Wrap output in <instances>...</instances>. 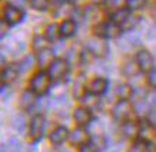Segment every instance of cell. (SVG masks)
Segmentation results:
<instances>
[{"label":"cell","instance_id":"6","mask_svg":"<svg viewBox=\"0 0 156 152\" xmlns=\"http://www.w3.org/2000/svg\"><path fill=\"white\" fill-rule=\"evenodd\" d=\"M87 50L92 53V56L105 57L109 52V48L108 43L105 42L102 38H99V39H90L87 42Z\"/></svg>","mask_w":156,"mask_h":152},{"label":"cell","instance_id":"27","mask_svg":"<svg viewBox=\"0 0 156 152\" xmlns=\"http://www.w3.org/2000/svg\"><path fill=\"white\" fill-rule=\"evenodd\" d=\"M30 6L33 7L34 10H46L49 6V0H30Z\"/></svg>","mask_w":156,"mask_h":152},{"label":"cell","instance_id":"30","mask_svg":"<svg viewBox=\"0 0 156 152\" xmlns=\"http://www.w3.org/2000/svg\"><path fill=\"white\" fill-rule=\"evenodd\" d=\"M106 5L115 10H119L126 6V0H106Z\"/></svg>","mask_w":156,"mask_h":152},{"label":"cell","instance_id":"35","mask_svg":"<svg viewBox=\"0 0 156 152\" xmlns=\"http://www.w3.org/2000/svg\"><path fill=\"white\" fill-rule=\"evenodd\" d=\"M147 122L152 125V126H156V109L151 110L147 114Z\"/></svg>","mask_w":156,"mask_h":152},{"label":"cell","instance_id":"21","mask_svg":"<svg viewBox=\"0 0 156 152\" xmlns=\"http://www.w3.org/2000/svg\"><path fill=\"white\" fill-rule=\"evenodd\" d=\"M129 12L125 9H119V10H115V13L112 14V22L115 23H118L120 27H122V24L126 22V19L129 17Z\"/></svg>","mask_w":156,"mask_h":152},{"label":"cell","instance_id":"13","mask_svg":"<svg viewBox=\"0 0 156 152\" xmlns=\"http://www.w3.org/2000/svg\"><path fill=\"white\" fill-rule=\"evenodd\" d=\"M34 103H36V93H33L30 89L24 90L23 93H22V96H20V100H19L20 108L24 110H29L33 108Z\"/></svg>","mask_w":156,"mask_h":152},{"label":"cell","instance_id":"32","mask_svg":"<svg viewBox=\"0 0 156 152\" xmlns=\"http://www.w3.org/2000/svg\"><path fill=\"white\" fill-rule=\"evenodd\" d=\"M147 83H149V86L151 88H155L156 89V67H153V69H151V71L147 72Z\"/></svg>","mask_w":156,"mask_h":152},{"label":"cell","instance_id":"9","mask_svg":"<svg viewBox=\"0 0 156 152\" xmlns=\"http://www.w3.org/2000/svg\"><path fill=\"white\" fill-rule=\"evenodd\" d=\"M69 139H70V142L73 145H77V147H80L83 143L89 142L90 141V136L89 133L86 132L83 128H76L72 131V133H69Z\"/></svg>","mask_w":156,"mask_h":152},{"label":"cell","instance_id":"17","mask_svg":"<svg viewBox=\"0 0 156 152\" xmlns=\"http://www.w3.org/2000/svg\"><path fill=\"white\" fill-rule=\"evenodd\" d=\"M139 72H140V69H139V65L136 63V60H128V62L123 63L122 73L126 78H135Z\"/></svg>","mask_w":156,"mask_h":152},{"label":"cell","instance_id":"3","mask_svg":"<svg viewBox=\"0 0 156 152\" xmlns=\"http://www.w3.org/2000/svg\"><path fill=\"white\" fill-rule=\"evenodd\" d=\"M44 128H46V119L43 115H36L33 116V119L30 121V125H29V135L33 141H39L42 138L43 132H44Z\"/></svg>","mask_w":156,"mask_h":152},{"label":"cell","instance_id":"40","mask_svg":"<svg viewBox=\"0 0 156 152\" xmlns=\"http://www.w3.org/2000/svg\"><path fill=\"white\" fill-rule=\"evenodd\" d=\"M0 152H7V149H6L5 145H0Z\"/></svg>","mask_w":156,"mask_h":152},{"label":"cell","instance_id":"39","mask_svg":"<svg viewBox=\"0 0 156 152\" xmlns=\"http://www.w3.org/2000/svg\"><path fill=\"white\" fill-rule=\"evenodd\" d=\"M152 103L156 105V92L153 93V95H152Z\"/></svg>","mask_w":156,"mask_h":152},{"label":"cell","instance_id":"7","mask_svg":"<svg viewBox=\"0 0 156 152\" xmlns=\"http://www.w3.org/2000/svg\"><path fill=\"white\" fill-rule=\"evenodd\" d=\"M136 63L139 65V69L143 72H149L151 69H153V56H152L151 52H147V50H139L136 53Z\"/></svg>","mask_w":156,"mask_h":152},{"label":"cell","instance_id":"28","mask_svg":"<svg viewBox=\"0 0 156 152\" xmlns=\"http://www.w3.org/2000/svg\"><path fill=\"white\" fill-rule=\"evenodd\" d=\"M7 147H9L10 152H20L22 151V142H20L17 138H10L9 142H7Z\"/></svg>","mask_w":156,"mask_h":152},{"label":"cell","instance_id":"10","mask_svg":"<svg viewBox=\"0 0 156 152\" xmlns=\"http://www.w3.org/2000/svg\"><path fill=\"white\" fill-rule=\"evenodd\" d=\"M23 17V13L22 10L17 9L16 6H6L5 9V20L9 24H16L19 23L20 20Z\"/></svg>","mask_w":156,"mask_h":152},{"label":"cell","instance_id":"18","mask_svg":"<svg viewBox=\"0 0 156 152\" xmlns=\"http://www.w3.org/2000/svg\"><path fill=\"white\" fill-rule=\"evenodd\" d=\"M44 38L48 39V42H57L60 38V30L56 23L49 24L46 30H44Z\"/></svg>","mask_w":156,"mask_h":152},{"label":"cell","instance_id":"25","mask_svg":"<svg viewBox=\"0 0 156 152\" xmlns=\"http://www.w3.org/2000/svg\"><path fill=\"white\" fill-rule=\"evenodd\" d=\"M128 152H149V145L145 141H136Z\"/></svg>","mask_w":156,"mask_h":152},{"label":"cell","instance_id":"38","mask_svg":"<svg viewBox=\"0 0 156 152\" xmlns=\"http://www.w3.org/2000/svg\"><path fill=\"white\" fill-rule=\"evenodd\" d=\"M5 60H6V57H5V55H3V53L0 52V65H2V63H5Z\"/></svg>","mask_w":156,"mask_h":152},{"label":"cell","instance_id":"37","mask_svg":"<svg viewBox=\"0 0 156 152\" xmlns=\"http://www.w3.org/2000/svg\"><path fill=\"white\" fill-rule=\"evenodd\" d=\"M3 83H5V78H3V73L0 72V89H2V86H3Z\"/></svg>","mask_w":156,"mask_h":152},{"label":"cell","instance_id":"11","mask_svg":"<svg viewBox=\"0 0 156 152\" xmlns=\"http://www.w3.org/2000/svg\"><path fill=\"white\" fill-rule=\"evenodd\" d=\"M67 138H69V131L65 126H57L50 133V142H52V145H62Z\"/></svg>","mask_w":156,"mask_h":152},{"label":"cell","instance_id":"22","mask_svg":"<svg viewBox=\"0 0 156 152\" xmlns=\"http://www.w3.org/2000/svg\"><path fill=\"white\" fill-rule=\"evenodd\" d=\"M46 43H48V39L44 38V36H40V34H37V36H34L33 38V42H32V48H33L34 52H40V50H43V49H46Z\"/></svg>","mask_w":156,"mask_h":152},{"label":"cell","instance_id":"23","mask_svg":"<svg viewBox=\"0 0 156 152\" xmlns=\"http://www.w3.org/2000/svg\"><path fill=\"white\" fill-rule=\"evenodd\" d=\"M85 85H83V82L82 81H77L73 85V98L77 100H82L85 98Z\"/></svg>","mask_w":156,"mask_h":152},{"label":"cell","instance_id":"12","mask_svg":"<svg viewBox=\"0 0 156 152\" xmlns=\"http://www.w3.org/2000/svg\"><path fill=\"white\" fill-rule=\"evenodd\" d=\"M108 89V81L105 79V78H96L93 81L90 82L89 85V92L92 95H102L105 93Z\"/></svg>","mask_w":156,"mask_h":152},{"label":"cell","instance_id":"5","mask_svg":"<svg viewBox=\"0 0 156 152\" xmlns=\"http://www.w3.org/2000/svg\"><path fill=\"white\" fill-rule=\"evenodd\" d=\"M132 112V105L129 103V100H119L116 102L112 109V116H113L115 121H119V122H123L129 118V115Z\"/></svg>","mask_w":156,"mask_h":152},{"label":"cell","instance_id":"24","mask_svg":"<svg viewBox=\"0 0 156 152\" xmlns=\"http://www.w3.org/2000/svg\"><path fill=\"white\" fill-rule=\"evenodd\" d=\"M146 6V0H126V7L129 10H142Z\"/></svg>","mask_w":156,"mask_h":152},{"label":"cell","instance_id":"15","mask_svg":"<svg viewBox=\"0 0 156 152\" xmlns=\"http://www.w3.org/2000/svg\"><path fill=\"white\" fill-rule=\"evenodd\" d=\"M140 128H139V124L135 122V121H125V124L122 126V132L126 138H135L137 136Z\"/></svg>","mask_w":156,"mask_h":152},{"label":"cell","instance_id":"26","mask_svg":"<svg viewBox=\"0 0 156 152\" xmlns=\"http://www.w3.org/2000/svg\"><path fill=\"white\" fill-rule=\"evenodd\" d=\"M13 126L19 132H23L24 128H26V121H24V118L22 116V115H16L13 118Z\"/></svg>","mask_w":156,"mask_h":152},{"label":"cell","instance_id":"16","mask_svg":"<svg viewBox=\"0 0 156 152\" xmlns=\"http://www.w3.org/2000/svg\"><path fill=\"white\" fill-rule=\"evenodd\" d=\"M59 30H60V36L63 38H70L76 33V22L75 20H63L59 26Z\"/></svg>","mask_w":156,"mask_h":152},{"label":"cell","instance_id":"19","mask_svg":"<svg viewBox=\"0 0 156 152\" xmlns=\"http://www.w3.org/2000/svg\"><path fill=\"white\" fill-rule=\"evenodd\" d=\"M116 95H118L119 99L129 100L133 95V89L130 88V85H128V83H120V85L116 88Z\"/></svg>","mask_w":156,"mask_h":152},{"label":"cell","instance_id":"2","mask_svg":"<svg viewBox=\"0 0 156 152\" xmlns=\"http://www.w3.org/2000/svg\"><path fill=\"white\" fill-rule=\"evenodd\" d=\"M69 71V63L65 59H55L48 67V75L52 81H59Z\"/></svg>","mask_w":156,"mask_h":152},{"label":"cell","instance_id":"36","mask_svg":"<svg viewBox=\"0 0 156 152\" xmlns=\"http://www.w3.org/2000/svg\"><path fill=\"white\" fill-rule=\"evenodd\" d=\"M147 38H149V39H153V38H156V26H153V27L151 29V32L147 33Z\"/></svg>","mask_w":156,"mask_h":152},{"label":"cell","instance_id":"1","mask_svg":"<svg viewBox=\"0 0 156 152\" xmlns=\"http://www.w3.org/2000/svg\"><path fill=\"white\" fill-rule=\"evenodd\" d=\"M50 78L46 72H37L36 75L30 79V90L36 95H43L46 93L50 88Z\"/></svg>","mask_w":156,"mask_h":152},{"label":"cell","instance_id":"4","mask_svg":"<svg viewBox=\"0 0 156 152\" xmlns=\"http://www.w3.org/2000/svg\"><path fill=\"white\" fill-rule=\"evenodd\" d=\"M120 30H122V27H120L118 23H115V22L110 20L108 23L99 24V26L96 27V34L100 36V38H105V39H115L120 34Z\"/></svg>","mask_w":156,"mask_h":152},{"label":"cell","instance_id":"8","mask_svg":"<svg viewBox=\"0 0 156 152\" xmlns=\"http://www.w3.org/2000/svg\"><path fill=\"white\" fill-rule=\"evenodd\" d=\"M73 119L75 122L79 126H85V125L90 124L92 121V114H90V109H87L86 106H79L73 110Z\"/></svg>","mask_w":156,"mask_h":152},{"label":"cell","instance_id":"34","mask_svg":"<svg viewBox=\"0 0 156 152\" xmlns=\"http://www.w3.org/2000/svg\"><path fill=\"white\" fill-rule=\"evenodd\" d=\"M79 152H98V151H96V148L90 142H86V143H83V145H80Z\"/></svg>","mask_w":156,"mask_h":152},{"label":"cell","instance_id":"20","mask_svg":"<svg viewBox=\"0 0 156 152\" xmlns=\"http://www.w3.org/2000/svg\"><path fill=\"white\" fill-rule=\"evenodd\" d=\"M20 71H19V66H16V65H10V66H7L5 69V72H3V78H5V82H7V83H10V82L16 81V78L19 76Z\"/></svg>","mask_w":156,"mask_h":152},{"label":"cell","instance_id":"29","mask_svg":"<svg viewBox=\"0 0 156 152\" xmlns=\"http://www.w3.org/2000/svg\"><path fill=\"white\" fill-rule=\"evenodd\" d=\"M93 147L96 148V151H99V149H102V148H105V138L102 136V135H96V136H93V138L89 141Z\"/></svg>","mask_w":156,"mask_h":152},{"label":"cell","instance_id":"31","mask_svg":"<svg viewBox=\"0 0 156 152\" xmlns=\"http://www.w3.org/2000/svg\"><path fill=\"white\" fill-rule=\"evenodd\" d=\"M32 65H33V59H32V56H27L23 59V62L20 63L19 66V71L23 73V72H27L30 67H32Z\"/></svg>","mask_w":156,"mask_h":152},{"label":"cell","instance_id":"33","mask_svg":"<svg viewBox=\"0 0 156 152\" xmlns=\"http://www.w3.org/2000/svg\"><path fill=\"white\" fill-rule=\"evenodd\" d=\"M9 30V23L5 19H0V38H3Z\"/></svg>","mask_w":156,"mask_h":152},{"label":"cell","instance_id":"14","mask_svg":"<svg viewBox=\"0 0 156 152\" xmlns=\"http://www.w3.org/2000/svg\"><path fill=\"white\" fill-rule=\"evenodd\" d=\"M56 57H55V53H53V50H50V49H43V50H40V52L37 53V65L40 67H44L48 66L55 60Z\"/></svg>","mask_w":156,"mask_h":152}]
</instances>
